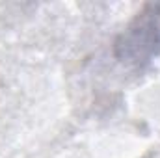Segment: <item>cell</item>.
<instances>
[{
  "instance_id": "1",
  "label": "cell",
  "mask_w": 160,
  "mask_h": 158,
  "mask_svg": "<svg viewBox=\"0 0 160 158\" xmlns=\"http://www.w3.org/2000/svg\"><path fill=\"white\" fill-rule=\"evenodd\" d=\"M160 54V2L145 4L114 43V56L123 65L145 69Z\"/></svg>"
}]
</instances>
